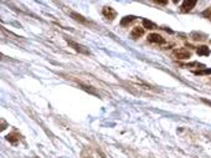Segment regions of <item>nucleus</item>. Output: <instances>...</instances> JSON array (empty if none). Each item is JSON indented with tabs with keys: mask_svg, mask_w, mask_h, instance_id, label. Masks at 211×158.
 Returning a JSON list of instances; mask_svg holds the SVG:
<instances>
[{
	"mask_svg": "<svg viewBox=\"0 0 211 158\" xmlns=\"http://www.w3.org/2000/svg\"><path fill=\"white\" fill-rule=\"evenodd\" d=\"M196 5V0H185L182 5V11L183 13H186V11H190L194 6Z\"/></svg>",
	"mask_w": 211,
	"mask_h": 158,
	"instance_id": "39448f33",
	"label": "nucleus"
},
{
	"mask_svg": "<svg viewBox=\"0 0 211 158\" xmlns=\"http://www.w3.org/2000/svg\"><path fill=\"white\" fill-rule=\"evenodd\" d=\"M143 25H144V27H147V29H149V30H154V29L158 27L154 22H152L150 20H147V19L143 20Z\"/></svg>",
	"mask_w": 211,
	"mask_h": 158,
	"instance_id": "9b49d317",
	"label": "nucleus"
},
{
	"mask_svg": "<svg viewBox=\"0 0 211 158\" xmlns=\"http://www.w3.org/2000/svg\"><path fill=\"white\" fill-rule=\"evenodd\" d=\"M196 52L200 56H207V55H210V49L207 46H200V47H197Z\"/></svg>",
	"mask_w": 211,
	"mask_h": 158,
	"instance_id": "6e6552de",
	"label": "nucleus"
},
{
	"mask_svg": "<svg viewBox=\"0 0 211 158\" xmlns=\"http://www.w3.org/2000/svg\"><path fill=\"white\" fill-rule=\"evenodd\" d=\"M143 35H144V29H143V27H139V26L134 27V29H133V31L131 33V36H132L133 39L140 38V36H143Z\"/></svg>",
	"mask_w": 211,
	"mask_h": 158,
	"instance_id": "423d86ee",
	"label": "nucleus"
},
{
	"mask_svg": "<svg viewBox=\"0 0 211 158\" xmlns=\"http://www.w3.org/2000/svg\"><path fill=\"white\" fill-rule=\"evenodd\" d=\"M154 3H157V4H160V5H166V4H168V2H166V0H155Z\"/></svg>",
	"mask_w": 211,
	"mask_h": 158,
	"instance_id": "2eb2a0df",
	"label": "nucleus"
},
{
	"mask_svg": "<svg viewBox=\"0 0 211 158\" xmlns=\"http://www.w3.org/2000/svg\"><path fill=\"white\" fill-rule=\"evenodd\" d=\"M102 14H103V16H104L107 20H113V19L117 16V11H115L113 8H111V6H104V8L102 9Z\"/></svg>",
	"mask_w": 211,
	"mask_h": 158,
	"instance_id": "f03ea898",
	"label": "nucleus"
},
{
	"mask_svg": "<svg viewBox=\"0 0 211 158\" xmlns=\"http://www.w3.org/2000/svg\"><path fill=\"white\" fill-rule=\"evenodd\" d=\"M148 41L153 43V44H158V45L165 44V39H164L162 35H159V34H150V35L148 36Z\"/></svg>",
	"mask_w": 211,
	"mask_h": 158,
	"instance_id": "20e7f679",
	"label": "nucleus"
},
{
	"mask_svg": "<svg viewBox=\"0 0 211 158\" xmlns=\"http://www.w3.org/2000/svg\"><path fill=\"white\" fill-rule=\"evenodd\" d=\"M67 44H68L73 50L81 52V54H84V55H89V50H87L84 46H82V45H80V44H77V43H75V41H72V40H67Z\"/></svg>",
	"mask_w": 211,
	"mask_h": 158,
	"instance_id": "7ed1b4c3",
	"label": "nucleus"
},
{
	"mask_svg": "<svg viewBox=\"0 0 211 158\" xmlns=\"http://www.w3.org/2000/svg\"><path fill=\"white\" fill-rule=\"evenodd\" d=\"M202 102H205V103H207L209 106H211V101H207V100H205V99H202Z\"/></svg>",
	"mask_w": 211,
	"mask_h": 158,
	"instance_id": "dca6fc26",
	"label": "nucleus"
},
{
	"mask_svg": "<svg viewBox=\"0 0 211 158\" xmlns=\"http://www.w3.org/2000/svg\"><path fill=\"white\" fill-rule=\"evenodd\" d=\"M202 16H204V18H207V19H210V20H211V8L206 9L205 11H202Z\"/></svg>",
	"mask_w": 211,
	"mask_h": 158,
	"instance_id": "4468645a",
	"label": "nucleus"
},
{
	"mask_svg": "<svg viewBox=\"0 0 211 158\" xmlns=\"http://www.w3.org/2000/svg\"><path fill=\"white\" fill-rule=\"evenodd\" d=\"M173 55H174V57H176L179 60H188L191 56L186 49H176V50H174Z\"/></svg>",
	"mask_w": 211,
	"mask_h": 158,
	"instance_id": "f257e3e1",
	"label": "nucleus"
},
{
	"mask_svg": "<svg viewBox=\"0 0 211 158\" xmlns=\"http://www.w3.org/2000/svg\"><path fill=\"white\" fill-rule=\"evenodd\" d=\"M6 140H8L10 143L15 144V143H18V141H19V135H18V133H9V135L6 136Z\"/></svg>",
	"mask_w": 211,
	"mask_h": 158,
	"instance_id": "9d476101",
	"label": "nucleus"
},
{
	"mask_svg": "<svg viewBox=\"0 0 211 158\" xmlns=\"http://www.w3.org/2000/svg\"><path fill=\"white\" fill-rule=\"evenodd\" d=\"M71 15L73 16V19L75 20H77V21H80V22H82V24H84V25H89V21L88 20H86L83 16H81L80 14H77V13H71Z\"/></svg>",
	"mask_w": 211,
	"mask_h": 158,
	"instance_id": "1a4fd4ad",
	"label": "nucleus"
},
{
	"mask_svg": "<svg viewBox=\"0 0 211 158\" xmlns=\"http://www.w3.org/2000/svg\"><path fill=\"white\" fill-rule=\"evenodd\" d=\"M134 20H135V16H133V15L124 16L122 20H120V25H122V26H127V25H129L131 22H133Z\"/></svg>",
	"mask_w": 211,
	"mask_h": 158,
	"instance_id": "0eeeda50",
	"label": "nucleus"
},
{
	"mask_svg": "<svg viewBox=\"0 0 211 158\" xmlns=\"http://www.w3.org/2000/svg\"><path fill=\"white\" fill-rule=\"evenodd\" d=\"M195 75H199V76H204V75H211V69H202V70H196L194 71Z\"/></svg>",
	"mask_w": 211,
	"mask_h": 158,
	"instance_id": "f8f14e48",
	"label": "nucleus"
},
{
	"mask_svg": "<svg viewBox=\"0 0 211 158\" xmlns=\"http://www.w3.org/2000/svg\"><path fill=\"white\" fill-rule=\"evenodd\" d=\"M80 86H81V88H83L84 91H88V92H91V93H93V95H98L93 88H91L89 86H84V85H80Z\"/></svg>",
	"mask_w": 211,
	"mask_h": 158,
	"instance_id": "ddd939ff",
	"label": "nucleus"
}]
</instances>
